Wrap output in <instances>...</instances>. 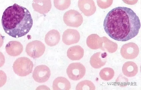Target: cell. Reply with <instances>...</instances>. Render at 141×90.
I'll return each mask as SVG.
<instances>
[{
  "label": "cell",
  "mask_w": 141,
  "mask_h": 90,
  "mask_svg": "<svg viewBox=\"0 0 141 90\" xmlns=\"http://www.w3.org/2000/svg\"><path fill=\"white\" fill-rule=\"evenodd\" d=\"M103 25L105 31L111 38L125 42L137 35L141 24L139 17L132 9L118 6L108 13Z\"/></svg>",
  "instance_id": "1"
},
{
  "label": "cell",
  "mask_w": 141,
  "mask_h": 90,
  "mask_svg": "<svg viewBox=\"0 0 141 90\" xmlns=\"http://www.w3.org/2000/svg\"><path fill=\"white\" fill-rule=\"evenodd\" d=\"M33 23L29 11L16 3L5 10L2 17V25L5 31L14 38L26 35L30 30Z\"/></svg>",
  "instance_id": "2"
},
{
  "label": "cell",
  "mask_w": 141,
  "mask_h": 90,
  "mask_svg": "<svg viewBox=\"0 0 141 90\" xmlns=\"http://www.w3.org/2000/svg\"><path fill=\"white\" fill-rule=\"evenodd\" d=\"M33 64L32 62L26 57H22L17 59L13 65L14 72L21 77L26 76L32 71Z\"/></svg>",
  "instance_id": "3"
},
{
  "label": "cell",
  "mask_w": 141,
  "mask_h": 90,
  "mask_svg": "<svg viewBox=\"0 0 141 90\" xmlns=\"http://www.w3.org/2000/svg\"><path fill=\"white\" fill-rule=\"evenodd\" d=\"M63 21L68 26L78 27L83 22V18L81 14L77 11L70 10L66 12L63 17Z\"/></svg>",
  "instance_id": "4"
},
{
  "label": "cell",
  "mask_w": 141,
  "mask_h": 90,
  "mask_svg": "<svg viewBox=\"0 0 141 90\" xmlns=\"http://www.w3.org/2000/svg\"><path fill=\"white\" fill-rule=\"evenodd\" d=\"M86 68L82 64L79 62L70 64L66 70V72L69 78L73 80H78L85 75Z\"/></svg>",
  "instance_id": "5"
},
{
  "label": "cell",
  "mask_w": 141,
  "mask_h": 90,
  "mask_svg": "<svg viewBox=\"0 0 141 90\" xmlns=\"http://www.w3.org/2000/svg\"><path fill=\"white\" fill-rule=\"evenodd\" d=\"M45 47L44 44L38 40L28 43L26 48V52L30 57L33 58L39 57L44 54Z\"/></svg>",
  "instance_id": "6"
},
{
  "label": "cell",
  "mask_w": 141,
  "mask_h": 90,
  "mask_svg": "<svg viewBox=\"0 0 141 90\" xmlns=\"http://www.w3.org/2000/svg\"><path fill=\"white\" fill-rule=\"evenodd\" d=\"M51 75L49 68L44 65H38L34 68L33 74L34 80L38 83H43L49 78Z\"/></svg>",
  "instance_id": "7"
},
{
  "label": "cell",
  "mask_w": 141,
  "mask_h": 90,
  "mask_svg": "<svg viewBox=\"0 0 141 90\" xmlns=\"http://www.w3.org/2000/svg\"><path fill=\"white\" fill-rule=\"evenodd\" d=\"M120 53L124 58L127 59H132L138 56L139 53V48L135 43L130 42L122 46Z\"/></svg>",
  "instance_id": "8"
},
{
  "label": "cell",
  "mask_w": 141,
  "mask_h": 90,
  "mask_svg": "<svg viewBox=\"0 0 141 90\" xmlns=\"http://www.w3.org/2000/svg\"><path fill=\"white\" fill-rule=\"evenodd\" d=\"M80 39L79 32L76 30L68 29L63 32L62 41L66 45H69L77 43Z\"/></svg>",
  "instance_id": "9"
},
{
  "label": "cell",
  "mask_w": 141,
  "mask_h": 90,
  "mask_svg": "<svg viewBox=\"0 0 141 90\" xmlns=\"http://www.w3.org/2000/svg\"><path fill=\"white\" fill-rule=\"evenodd\" d=\"M78 6L81 11L87 16L93 14L96 10L94 3L92 0H79Z\"/></svg>",
  "instance_id": "10"
},
{
  "label": "cell",
  "mask_w": 141,
  "mask_h": 90,
  "mask_svg": "<svg viewBox=\"0 0 141 90\" xmlns=\"http://www.w3.org/2000/svg\"><path fill=\"white\" fill-rule=\"evenodd\" d=\"M97 52L91 57L90 62L93 68L98 69L105 65L107 61V54L106 53Z\"/></svg>",
  "instance_id": "11"
},
{
  "label": "cell",
  "mask_w": 141,
  "mask_h": 90,
  "mask_svg": "<svg viewBox=\"0 0 141 90\" xmlns=\"http://www.w3.org/2000/svg\"><path fill=\"white\" fill-rule=\"evenodd\" d=\"M5 50L10 55L16 56L20 54L23 50V47L22 44L17 41L9 42L6 45Z\"/></svg>",
  "instance_id": "12"
},
{
  "label": "cell",
  "mask_w": 141,
  "mask_h": 90,
  "mask_svg": "<svg viewBox=\"0 0 141 90\" xmlns=\"http://www.w3.org/2000/svg\"><path fill=\"white\" fill-rule=\"evenodd\" d=\"M67 53V57L70 59L72 60H78L83 57L84 50L81 46L77 45L69 48Z\"/></svg>",
  "instance_id": "13"
},
{
  "label": "cell",
  "mask_w": 141,
  "mask_h": 90,
  "mask_svg": "<svg viewBox=\"0 0 141 90\" xmlns=\"http://www.w3.org/2000/svg\"><path fill=\"white\" fill-rule=\"evenodd\" d=\"M122 72L125 76L129 77L135 76L138 71L137 65L135 62L128 61L125 62L122 68Z\"/></svg>",
  "instance_id": "14"
},
{
  "label": "cell",
  "mask_w": 141,
  "mask_h": 90,
  "mask_svg": "<svg viewBox=\"0 0 141 90\" xmlns=\"http://www.w3.org/2000/svg\"><path fill=\"white\" fill-rule=\"evenodd\" d=\"M60 39V35L57 30H52L49 31L45 35V41L46 44L50 46L57 44Z\"/></svg>",
  "instance_id": "15"
},
{
  "label": "cell",
  "mask_w": 141,
  "mask_h": 90,
  "mask_svg": "<svg viewBox=\"0 0 141 90\" xmlns=\"http://www.w3.org/2000/svg\"><path fill=\"white\" fill-rule=\"evenodd\" d=\"M53 90H69L71 88L70 82L65 78L57 77L54 81L52 86Z\"/></svg>",
  "instance_id": "16"
},
{
  "label": "cell",
  "mask_w": 141,
  "mask_h": 90,
  "mask_svg": "<svg viewBox=\"0 0 141 90\" xmlns=\"http://www.w3.org/2000/svg\"><path fill=\"white\" fill-rule=\"evenodd\" d=\"M114 75V70L110 67H106L102 69L100 71L99 75L102 80L106 81L112 79Z\"/></svg>",
  "instance_id": "17"
},
{
  "label": "cell",
  "mask_w": 141,
  "mask_h": 90,
  "mask_svg": "<svg viewBox=\"0 0 141 90\" xmlns=\"http://www.w3.org/2000/svg\"><path fill=\"white\" fill-rule=\"evenodd\" d=\"M95 86L93 84L91 81L88 80H84L81 81L77 85L76 90H95Z\"/></svg>",
  "instance_id": "18"
},
{
  "label": "cell",
  "mask_w": 141,
  "mask_h": 90,
  "mask_svg": "<svg viewBox=\"0 0 141 90\" xmlns=\"http://www.w3.org/2000/svg\"><path fill=\"white\" fill-rule=\"evenodd\" d=\"M70 0H54L55 6L60 10H64L68 8L70 6Z\"/></svg>",
  "instance_id": "19"
}]
</instances>
